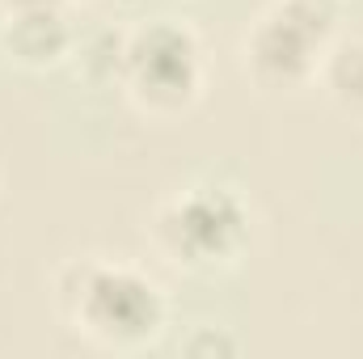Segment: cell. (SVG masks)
Wrapping results in <instances>:
<instances>
[{
    "label": "cell",
    "instance_id": "6da1fadb",
    "mask_svg": "<svg viewBox=\"0 0 363 359\" xmlns=\"http://www.w3.org/2000/svg\"><path fill=\"white\" fill-rule=\"evenodd\" d=\"M81 309H85V321L106 338H144L157 326V317H161L157 292L144 279L127 275V270H97V275H89Z\"/></svg>",
    "mask_w": 363,
    "mask_h": 359
},
{
    "label": "cell",
    "instance_id": "7a4b0ae2",
    "mask_svg": "<svg viewBox=\"0 0 363 359\" xmlns=\"http://www.w3.org/2000/svg\"><path fill=\"white\" fill-rule=\"evenodd\" d=\"M241 224H245V216H241V207H237L233 194H224V190H199L186 203H178V211L169 216L165 233H169L174 250H182V254H190V258H216V254H224V250L237 245Z\"/></svg>",
    "mask_w": 363,
    "mask_h": 359
},
{
    "label": "cell",
    "instance_id": "3957f363",
    "mask_svg": "<svg viewBox=\"0 0 363 359\" xmlns=\"http://www.w3.org/2000/svg\"><path fill=\"white\" fill-rule=\"evenodd\" d=\"M127 60H131L140 85L152 97L178 101L194 85V43H190V34H182L174 26H152L148 34H140L135 47L127 51Z\"/></svg>",
    "mask_w": 363,
    "mask_h": 359
},
{
    "label": "cell",
    "instance_id": "277c9868",
    "mask_svg": "<svg viewBox=\"0 0 363 359\" xmlns=\"http://www.w3.org/2000/svg\"><path fill=\"white\" fill-rule=\"evenodd\" d=\"M313 43H317V38H308L296 21H287V17L279 13L274 21H267V26L258 30V38H254V60H258V68H262L267 77L291 81V77H300V72L308 68Z\"/></svg>",
    "mask_w": 363,
    "mask_h": 359
},
{
    "label": "cell",
    "instance_id": "5b68a950",
    "mask_svg": "<svg viewBox=\"0 0 363 359\" xmlns=\"http://www.w3.org/2000/svg\"><path fill=\"white\" fill-rule=\"evenodd\" d=\"M4 43L26 64H43V60H51V55L64 51L68 30H64V21H60L55 9H17L13 26L4 30Z\"/></svg>",
    "mask_w": 363,
    "mask_h": 359
},
{
    "label": "cell",
    "instance_id": "8992f818",
    "mask_svg": "<svg viewBox=\"0 0 363 359\" xmlns=\"http://www.w3.org/2000/svg\"><path fill=\"white\" fill-rule=\"evenodd\" d=\"M330 85L342 97L363 101V47H342L330 64Z\"/></svg>",
    "mask_w": 363,
    "mask_h": 359
},
{
    "label": "cell",
    "instance_id": "52a82bcc",
    "mask_svg": "<svg viewBox=\"0 0 363 359\" xmlns=\"http://www.w3.org/2000/svg\"><path fill=\"white\" fill-rule=\"evenodd\" d=\"M283 17L296 21L308 38H321L330 30V21H334V9H330V0H287Z\"/></svg>",
    "mask_w": 363,
    "mask_h": 359
},
{
    "label": "cell",
    "instance_id": "ba28073f",
    "mask_svg": "<svg viewBox=\"0 0 363 359\" xmlns=\"http://www.w3.org/2000/svg\"><path fill=\"white\" fill-rule=\"evenodd\" d=\"M9 4H17V9H51L55 0H9Z\"/></svg>",
    "mask_w": 363,
    "mask_h": 359
}]
</instances>
